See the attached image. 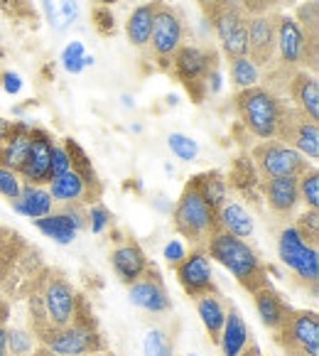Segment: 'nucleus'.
I'll list each match as a JSON object with an SVG mask.
<instances>
[{"label":"nucleus","mask_w":319,"mask_h":356,"mask_svg":"<svg viewBox=\"0 0 319 356\" xmlns=\"http://www.w3.org/2000/svg\"><path fill=\"white\" fill-rule=\"evenodd\" d=\"M128 298H131V302L136 305V307L145 309V312H152V314H163L172 309L163 275H160V270H157L152 263L145 268V273H142L136 283L128 285Z\"/></svg>","instance_id":"f3484780"},{"label":"nucleus","mask_w":319,"mask_h":356,"mask_svg":"<svg viewBox=\"0 0 319 356\" xmlns=\"http://www.w3.org/2000/svg\"><path fill=\"white\" fill-rule=\"evenodd\" d=\"M197 312L202 317V325H204L209 339L214 344H219L221 327H224L226 320V307L219 300V295H202V298H197Z\"/></svg>","instance_id":"c756f323"},{"label":"nucleus","mask_w":319,"mask_h":356,"mask_svg":"<svg viewBox=\"0 0 319 356\" xmlns=\"http://www.w3.org/2000/svg\"><path fill=\"white\" fill-rule=\"evenodd\" d=\"M184 44V22L174 8L165 6L163 0H157L155 20H152L150 32V54L155 59L157 69L170 72V62H172L174 52Z\"/></svg>","instance_id":"9b49d317"},{"label":"nucleus","mask_w":319,"mask_h":356,"mask_svg":"<svg viewBox=\"0 0 319 356\" xmlns=\"http://www.w3.org/2000/svg\"><path fill=\"white\" fill-rule=\"evenodd\" d=\"M30 128L32 126H27V123L15 121L10 136H6L0 140V165L3 168L13 170V172H17L22 168L27 147H30Z\"/></svg>","instance_id":"393cba45"},{"label":"nucleus","mask_w":319,"mask_h":356,"mask_svg":"<svg viewBox=\"0 0 319 356\" xmlns=\"http://www.w3.org/2000/svg\"><path fill=\"white\" fill-rule=\"evenodd\" d=\"M209 258H214L216 263L226 268L236 278V283L241 285L248 293H256L258 288L268 285V266L258 258V253L248 246L243 238L231 236L226 231H214L204 243Z\"/></svg>","instance_id":"f03ea898"},{"label":"nucleus","mask_w":319,"mask_h":356,"mask_svg":"<svg viewBox=\"0 0 319 356\" xmlns=\"http://www.w3.org/2000/svg\"><path fill=\"white\" fill-rule=\"evenodd\" d=\"M86 224H89L86 221V209L79 202H67L62 211H49L47 216L35 219L37 229L42 231L44 236H49V238H54L57 243H72Z\"/></svg>","instance_id":"6ab92c4d"},{"label":"nucleus","mask_w":319,"mask_h":356,"mask_svg":"<svg viewBox=\"0 0 319 356\" xmlns=\"http://www.w3.org/2000/svg\"><path fill=\"white\" fill-rule=\"evenodd\" d=\"M62 64L69 74H79L84 69V44L81 42H72L62 54Z\"/></svg>","instance_id":"a19ab883"},{"label":"nucleus","mask_w":319,"mask_h":356,"mask_svg":"<svg viewBox=\"0 0 319 356\" xmlns=\"http://www.w3.org/2000/svg\"><path fill=\"white\" fill-rule=\"evenodd\" d=\"M20 177H17V172H13V170H8V168H3L0 165V194L6 197L8 202H15L17 197H20Z\"/></svg>","instance_id":"ea45409f"},{"label":"nucleus","mask_w":319,"mask_h":356,"mask_svg":"<svg viewBox=\"0 0 319 356\" xmlns=\"http://www.w3.org/2000/svg\"><path fill=\"white\" fill-rule=\"evenodd\" d=\"M229 74H231V81H234L238 89L258 86V79H261V69H258L248 57L229 59Z\"/></svg>","instance_id":"72a5a7b5"},{"label":"nucleus","mask_w":319,"mask_h":356,"mask_svg":"<svg viewBox=\"0 0 319 356\" xmlns=\"http://www.w3.org/2000/svg\"><path fill=\"white\" fill-rule=\"evenodd\" d=\"M94 356H106V354H94Z\"/></svg>","instance_id":"13d9d810"},{"label":"nucleus","mask_w":319,"mask_h":356,"mask_svg":"<svg viewBox=\"0 0 319 356\" xmlns=\"http://www.w3.org/2000/svg\"><path fill=\"white\" fill-rule=\"evenodd\" d=\"M277 256L290 270L297 275L304 283V288L309 285L312 295H317V283H319V253L317 246H309L302 241V236L297 234L295 226H285L277 236Z\"/></svg>","instance_id":"f8f14e48"},{"label":"nucleus","mask_w":319,"mask_h":356,"mask_svg":"<svg viewBox=\"0 0 319 356\" xmlns=\"http://www.w3.org/2000/svg\"><path fill=\"white\" fill-rule=\"evenodd\" d=\"M91 17H94V25H96V30H99V35H104V37H113L115 35V20H113V13H111V8H106V6L94 8Z\"/></svg>","instance_id":"79ce46f5"},{"label":"nucleus","mask_w":319,"mask_h":356,"mask_svg":"<svg viewBox=\"0 0 319 356\" xmlns=\"http://www.w3.org/2000/svg\"><path fill=\"white\" fill-rule=\"evenodd\" d=\"M69 172V155L62 145L52 147V179L62 177V175Z\"/></svg>","instance_id":"49530a36"},{"label":"nucleus","mask_w":319,"mask_h":356,"mask_svg":"<svg viewBox=\"0 0 319 356\" xmlns=\"http://www.w3.org/2000/svg\"><path fill=\"white\" fill-rule=\"evenodd\" d=\"M251 160L263 182L275 177H300L309 168L307 157L300 155L295 147L275 140V138L258 143L251 150Z\"/></svg>","instance_id":"9d476101"},{"label":"nucleus","mask_w":319,"mask_h":356,"mask_svg":"<svg viewBox=\"0 0 319 356\" xmlns=\"http://www.w3.org/2000/svg\"><path fill=\"white\" fill-rule=\"evenodd\" d=\"M155 10H157V0H150V3H142V6H138L136 10L128 15L126 37H128V42H131L136 49H145L147 42H150Z\"/></svg>","instance_id":"bb28decb"},{"label":"nucleus","mask_w":319,"mask_h":356,"mask_svg":"<svg viewBox=\"0 0 319 356\" xmlns=\"http://www.w3.org/2000/svg\"><path fill=\"white\" fill-rule=\"evenodd\" d=\"M216 219H219L221 231H226L231 236L248 238L253 234V216L241 204H236V202H224L221 209L216 211Z\"/></svg>","instance_id":"c85d7f7f"},{"label":"nucleus","mask_w":319,"mask_h":356,"mask_svg":"<svg viewBox=\"0 0 319 356\" xmlns=\"http://www.w3.org/2000/svg\"><path fill=\"white\" fill-rule=\"evenodd\" d=\"M177 283L189 298H202V295H219V288L214 283V273H211V258L206 253L204 243L189 251L182 261L174 266Z\"/></svg>","instance_id":"2eb2a0df"},{"label":"nucleus","mask_w":319,"mask_h":356,"mask_svg":"<svg viewBox=\"0 0 319 356\" xmlns=\"http://www.w3.org/2000/svg\"><path fill=\"white\" fill-rule=\"evenodd\" d=\"M263 194H265L268 209L277 219H290L300 204L297 177H275L263 182Z\"/></svg>","instance_id":"412c9836"},{"label":"nucleus","mask_w":319,"mask_h":356,"mask_svg":"<svg viewBox=\"0 0 319 356\" xmlns=\"http://www.w3.org/2000/svg\"><path fill=\"white\" fill-rule=\"evenodd\" d=\"M37 339L32 337L30 330H17L8 327L6 332V354L8 356H30L35 351Z\"/></svg>","instance_id":"f704fd0d"},{"label":"nucleus","mask_w":319,"mask_h":356,"mask_svg":"<svg viewBox=\"0 0 319 356\" xmlns=\"http://www.w3.org/2000/svg\"><path fill=\"white\" fill-rule=\"evenodd\" d=\"M219 69V54L214 47H197V44H182L170 62V72L174 74L179 84L187 89L194 104L206 99V79L211 72Z\"/></svg>","instance_id":"0eeeda50"},{"label":"nucleus","mask_w":319,"mask_h":356,"mask_svg":"<svg viewBox=\"0 0 319 356\" xmlns=\"http://www.w3.org/2000/svg\"><path fill=\"white\" fill-rule=\"evenodd\" d=\"M288 356H300V354H288Z\"/></svg>","instance_id":"4d7b16f0"},{"label":"nucleus","mask_w":319,"mask_h":356,"mask_svg":"<svg viewBox=\"0 0 319 356\" xmlns=\"http://www.w3.org/2000/svg\"><path fill=\"white\" fill-rule=\"evenodd\" d=\"M52 147L54 138L42 128H30V147H27L25 163L17 170V177H22L27 184H42L52 182Z\"/></svg>","instance_id":"dca6fc26"},{"label":"nucleus","mask_w":319,"mask_h":356,"mask_svg":"<svg viewBox=\"0 0 319 356\" xmlns=\"http://www.w3.org/2000/svg\"><path fill=\"white\" fill-rule=\"evenodd\" d=\"M0 3H17V0H0Z\"/></svg>","instance_id":"6e6d98bb"},{"label":"nucleus","mask_w":319,"mask_h":356,"mask_svg":"<svg viewBox=\"0 0 319 356\" xmlns=\"http://www.w3.org/2000/svg\"><path fill=\"white\" fill-rule=\"evenodd\" d=\"M194 182H197L202 197H204V200L209 202L216 211L221 209V204H224V202H229V200H226V179H224V175L216 172V170L194 175Z\"/></svg>","instance_id":"473e14b6"},{"label":"nucleus","mask_w":319,"mask_h":356,"mask_svg":"<svg viewBox=\"0 0 319 356\" xmlns=\"http://www.w3.org/2000/svg\"><path fill=\"white\" fill-rule=\"evenodd\" d=\"M288 0H241L243 10L248 15H265V13H275V8H280Z\"/></svg>","instance_id":"a18cd8bd"},{"label":"nucleus","mask_w":319,"mask_h":356,"mask_svg":"<svg viewBox=\"0 0 319 356\" xmlns=\"http://www.w3.org/2000/svg\"><path fill=\"white\" fill-rule=\"evenodd\" d=\"M297 234L302 236V241L309 246H317L319 243V209H307L295 224Z\"/></svg>","instance_id":"e433bc0d"},{"label":"nucleus","mask_w":319,"mask_h":356,"mask_svg":"<svg viewBox=\"0 0 319 356\" xmlns=\"http://www.w3.org/2000/svg\"><path fill=\"white\" fill-rule=\"evenodd\" d=\"M275 140L285 143V145L295 147L300 155L317 160L319 157V126L312 121L307 113H302L295 106H283L280 121H277Z\"/></svg>","instance_id":"4468645a"},{"label":"nucleus","mask_w":319,"mask_h":356,"mask_svg":"<svg viewBox=\"0 0 319 356\" xmlns=\"http://www.w3.org/2000/svg\"><path fill=\"white\" fill-rule=\"evenodd\" d=\"M42 346H47L54 356H94L108 351L99 320H96L94 309L84 295H79L76 314H74L72 325H67L47 341H42Z\"/></svg>","instance_id":"20e7f679"},{"label":"nucleus","mask_w":319,"mask_h":356,"mask_svg":"<svg viewBox=\"0 0 319 356\" xmlns=\"http://www.w3.org/2000/svg\"><path fill=\"white\" fill-rule=\"evenodd\" d=\"M172 226L182 238H187L194 246L206 243L214 231H219V219H216V209L202 197L194 177L184 184L182 194H179L177 204L172 211Z\"/></svg>","instance_id":"39448f33"},{"label":"nucleus","mask_w":319,"mask_h":356,"mask_svg":"<svg viewBox=\"0 0 319 356\" xmlns=\"http://www.w3.org/2000/svg\"><path fill=\"white\" fill-rule=\"evenodd\" d=\"M145 356H174L172 339L163 330H150L145 337Z\"/></svg>","instance_id":"58836bf2"},{"label":"nucleus","mask_w":319,"mask_h":356,"mask_svg":"<svg viewBox=\"0 0 319 356\" xmlns=\"http://www.w3.org/2000/svg\"><path fill=\"white\" fill-rule=\"evenodd\" d=\"M76 288L67 273L54 266H42L30 278L25 288L27 298V325L37 344L47 341L52 334L72 325L79 305Z\"/></svg>","instance_id":"f257e3e1"},{"label":"nucleus","mask_w":319,"mask_h":356,"mask_svg":"<svg viewBox=\"0 0 319 356\" xmlns=\"http://www.w3.org/2000/svg\"><path fill=\"white\" fill-rule=\"evenodd\" d=\"M64 150H67V155H69V170L76 172L91 189H96V192L104 194V184H101L99 175H96L94 165H91V160H89V155H86L84 147L79 145L74 138H67V140H64Z\"/></svg>","instance_id":"7c9ffc66"},{"label":"nucleus","mask_w":319,"mask_h":356,"mask_svg":"<svg viewBox=\"0 0 319 356\" xmlns=\"http://www.w3.org/2000/svg\"><path fill=\"white\" fill-rule=\"evenodd\" d=\"M197 3H199V8H202V13H204V10H209L211 6H216L219 0H197Z\"/></svg>","instance_id":"864d4df0"},{"label":"nucleus","mask_w":319,"mask_h":356,"mask_svg":"<svg viewBox=\"0 0 319 356\" xmlns=\"http://www.w3.org/2000/svg\"><path fill=\"white\" fill-rule=\"evenodd\" d=\"M167 145L179 160H184V163H192V160H197V155H199V145L189 136H182V133H170Z\"/></svg>","instance_id":"4c0bfd02"},{"label":"nucleus","mask_w":319,"mask_h":356,"mask_svg":"<svg viewBox=\"0 0 319 356\" xmlns=\"http://www.w3.org/2000/svg\"><path fill=\"white\" fill-rule=\"evenodd\" d=\"M248 341H251V332H248L241 312L236 307H229L224 327H221V334H219V346H221V351H224V356H238L246 349Z\"/></svg>","instance_id":"a878e982"},{"label":"nucleus","mask_w":319,"mask_h":356,"mask_svg":"<svg viewBox=\"0 0 319 356\" xmlns=\"http://www.w3.org/2000/svg\"><path fill=\"white\" fill-rule=\"evenodd\" d=\"M236 113L241 126L251 133L253 138L261 140H272L277 131V121L283 113L285 101L268 91L265 86H251V89H241L234 99Z\"/></svg>","instance_id":"423d86ee"},{"label":"nucleus","mask_w":319,"mask_h":356,"mask_svg":"<svg viewBox=\"0 0 319 356\" xmlns=\"http://www.w3.org/2000/svg\"><path fill=\"white\" fill-rule=\"evenodd\" d=\"M54 200L49 197L47 189L37 187V184H22L20 187V197L13 202L20 214L30 216V219H40V216H47L52 211Z\"/></svg>","instance_id":"cd10ccee"},{"label":"nucleus","mask_w":319,"mask_h":356,"mask_svg":"<svg viewBox=\"0 0 319 356\" xmlns=\"http://www.w3.org/2000/svg\"><path fill=\"white\" fill-rule=\"evenodd\" d=\"M253 302H256V312L261 317L263 327H268L270 332H275L280 327V322L285 320V314L290 309V305L283 300V295L277 293L270 283L253 293Z\"/></svg>","instance_id":"b1692460"},{"label":"nucleus","mask_w":319,"mask_h":356,"mask_svg":"<svg viewBox=\"0 0 319 356\" xmlns=\"http://www.w3.org/2000/svg\"><path fill=\"white\" fill-rule=\"evenodd\" d=\"M275 57L277 62H272V67H283L288 72H297V69H304V72H317V62L312 54H309L307 44H304V37L300 32L297 22H295L293 15H280L277 13V22H275Z\"/></svg>","instance_id":"ddd939ff"},{"label":"nucleus","mask_w":319,"mask_h":356,"mask_svg":"<svg viewBox=\"0 0 319 356\" xmlns=\"http://www.w3.org/2000/svg\"><path fill=\"white\" fill-rule=\"evenodd\" d=\"M99 3H101V6H106V8H111L113 3H118V0H99Z\"/></svg>","instance_id":"5fc2aeb1"},{"label":"nucleus","mask_w":319,"mask_h":356,"mask_svg":"<svg viewBox=\"0 0 319 356\" xmlns=\"http://www.w3.org/2000/svg\"><path fill=\"white\" fill-rule=\"evenodd\" d=\"M275 344L285 354L319 356V314L314 309L290 307L275 332Z\"/></svg>","instance_id":"1a4fd4ad"},{"label":"nucleus","mask_w":319,"mask_h":356,"mask_svg":"<svg viewBox=\"0 0 319 356\" xmlns=\"http://www.w3.org/2000/svg\"><path fill=\"white\" fill-rule=\"evenodd\" d=\"M3 89H6L8 94H17V91L22 89L20 76H17V74H13V72H6V74H3Z\"/></svg>","instance_id":"8fccbe9b"},{"label":"nucleus","mask_w":319,"mask_h":356,"mask_svg":"<svg viewBox=\"0 0 319 356\" xmlns=\"http://www.w3.org/2000/svg\"><path fill=\"white\" fill-rule=\"evenodd\" d=\"M13 126H15V121H8V118H3V115H0V140H3L6 136H10Z\"/></svg>","instance_id":"3c124183"},{"label":"nucleus","mask_w":319,"mask_h":356,"mask_svg":"<svg viewBox=\"0 0 319 356\" xmlns=\"http://www.w3.org/2000/svg\"><path fill=\"white\" fill-rule=\"evenodd\" d=\"M44 15L52 30L64 32L79 20V3L76 0H42Z\"/></svg>","instance_id":"2f4dec72"},{"label":"nucleus","mask_w":319,"mask_h":356,"mask_svg":"<svg viewBox=\"0 0 319 356\" xmlns=\"http://www.w3.org/2000/svg\"><path fill=\"white\" fill-rule=\"evenodd\" d=\"M288 96L293 99L295 108L307 113L312 121H319V81L312 72L297 69L288 84Z\"/></svg>","instance_id":"5701e85b"},{"label":"nucleus","mask_w":319,"mask_h":356,"mask_svg":"<svg viewBox=\"0 0 319 356\" xmlns=\"http://www.w3.org/2000/svg\"><path fill=\"white\" fill-rule=\"evenodd\" d=\"M111 219H113V216H111V211L106 209L104 204H91V209L86 211V221H89L94 234H101V231L111 224Z\"/></svg>","instance_id":"37998d69"},{"label":"nucleus","mask_w":319,"mask_h":356,"mask_svg":"<svg viewBox=\"0 0 319 356\" xmlns=\"http://www.w3.org/2000/svg\"><path fill=\"white\" fill-rule=\"evenodd\" d=\"M275 22L277 13H265V15H253L248 20V49L246 57L256 64L258 69H270L275 62Z\"/></svg>","instance_id":"a211bd4d"},{"label":"nucleus","mask_w":319,"mask_h":356,"mask_svg":"<svg viewBox=\"0 0 319 356\" xmlns=\"http://www.w3.org/2000/svg\"><path fill=\"white\" fill-rule=\"evenodd\" d=\"M297 189H300V202H304L307 209H319V172H317V168L309 165V168L300 175Z\"/></svg>","instance_id":"c9c22d12"},{"label":"nucleus","mask_w":319,"mask_h":356,"mask_svg":"<svg viewBox=\"0 0 319 356\" xmlns=\"http://www.w3.org/2000/svg\"><path fill=\"white\" fill-rule=\"evenodd\" d=\"M49 197H52L54 202H62V204H67V202H79V204H99L101 197L104 194L96 192V189H91L89 184L84 182V179L79 177L76 172H72L69 170L67 175H62V177L52 179L49 182Z\"/></svg>","instance_id":"4be33fe9"},{"label":"nucleus","mask_w":319,"mask_h":356,"mask_svg":"<svg viewBox=\"0 0 319 356\" xmlns=\"http://www.w3.org/2000/svg\"><path fill=\"white\" fill-rule=\"evenodd\" d=\"M184 256H187V248H184L182 241H170L167 246H165V261H167L172 268L177 266Z\"/></svg>","instance_id":"09e8293b"},{"label":"nucleus","mask_w":319,"mask_h":356,"mask_svg":"<svg viewBox=\"0 0 319 356\" xmlns=\"http://www.w3.org/2000/svg\"><path fill=\"white\" fill-rule=\"evenodd\" d=\"M8 317H10V302L6 295H0V356L6 354V332H8Z\"/></svg>","instance_id":"de8ad7c7"},{"label":"nucleus","mask_w":319,"mask_h":356,"mask_svg":"<svg viewBox=\"0 0 319 356\" xmlns=\"http://www.w3.org/2000/svg\"><path fill=\"white\" fill-rule=\"evenodd\" d=\"M238 356H263V354H261V346H258L256 341L251 339V341H248V344H246V349H243Z\"/></svg>","instance_id":"603ef678"},{"label":"nucleus","mask_w":319,"mask_h":356,"mask_svg":"<svg viewBox=\"0 0 319 356\" xmlns=\"http://www.w3.org/2000/svg\"><path fill=\"white\" fill-rule=\"evenodd\" d=\"M231 182L236 184V187L246 189L248 184H253V168L248 160H243V157H238L234 165V172H231Z\"/></svg>","instance_id":"c03bdc74"},{"label":"nucleus","mask_w":319,"mask_h":356,"mask_svg":"<svg viewBox=\"0 0 319 356\" xmlns=\"http://www.w3.org/2000/svg\"><path fill=\"white\" fill-rule=\"evenodd\" d=\"M111 266H113L115 278L123 285H131L145 273L150 261L133 236H118L113 248H111Z\"/></svg>","instance_id":"aec40b11"},{"label":"nucleus","mask_w":319,"mask_h":356,"mask_svg":"<svg viewBox=\"0 0 319 356\" xmlns=\"http://www.w3.org/2000/svg\"><path fill=\"white\" fill-rule=\"evenodd\" d=\"M42 268L40 253L15 229L0 226V295L17 300L25 295L30 278Z\"/></svg>","instance_id":"7ed1b4c3"},{"label":"nucleus","mask_w":319,"mask_h":356,"mask_svg":"<svg viewBox=\"0 0 319 356\" xmlns=\"http://www.w3.org/2000/svg\"><path fill=\"white\" fill-rule=\"evenodd\" d=\"M204 17L211 22L226 59L246 57L248 49V15L241 0H219L216 6L204 10Z\"/></svg>","instance_id":"6e6552de"}]
</instances>
